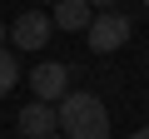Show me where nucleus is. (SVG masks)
Returning <instances> with one entry per match:
<instances>
[{"label":"nucleus","mask_w":149,"mask_h":139,"mask_svg":"<svg viewBox=\"0 0 149 139\" xmlns=\"http://www.w3.org/2000/svg\"><path fill=\"white\" fill-rule=\"evenodd\" d=\"M129 139H149V124H144V129H134V134H129Z\"/></svg>","instance_id":"obj_10"},{"label":"nucleus","mask_w":149,"mask_h":139,"mask_svg":"<svg viewBox=\"0 0 149 139\" xmlns=\"http://www.w3.org/2000/svg\"><path fill=\"white\" fill-rule=\"evenodd\" d=\"M15 129H20L25 139H50V134L60 129V124H55V104H40V99H30V104L20 109Z\"/></svg>","instance_id":"obj_5"},{"label":"nucleus","mask_w":149,"mask_h":139,"mask_svg":"<svg viewBox=\"0 0 149 139\" xmlns=\"http://www.w3.org/2000/svg\"><path fill=\"white\" fill-rule=\"evenodd\" d=\"M15 85H20V60H10V50H0V99H10Z\"/></svg>","instance_id":"obj_7"},{"label":"nucleus","mask_w":149,"mask_h":139,"mask_svg":"<svg viewBox=\"0 0 149 139\" xmlns=\"http://www.w3.org/2000/svg\"><path fill=\"white\" fill-rule=\"evenodd\" d=\"M50 30H55V20H50L45 10H20V15L10 20V45H15V50H45Z\"/></svg>","instance_id":"obj_4"},{"label":"nucleus","mask_w":149,"mask_h":139,"mask_svg":"<svg viewBox=\"0 0 149 139\" xmlns=\"http://www.w3.org/2000/svg\"><path fill=\"white\" fill-rule=\"evenodd\" d=\"M50 139H65V134H60V129H55V134H50Z\"/></svg>","instance_id":"obj_11"},{"label":"nucleus","mask_w":149,"mask_h":139,"mask_svg":"<svg viewBox=\"0 0 149 139\" xmlns=\"http://www.w3.org/2000/svg\"><path fill=\"white\" fill-rule=\"evenodd\" d=\"M55 124L65 139H109V109L100 95L90 90H74L55 104Z\"/></svg>","instance_id":"obj_1"},{"label":"nucleus","mask_w":149,"mask_h":139,"mask_svg":"<svg viewBox=\"0 0 149 139\" xmlns=\"http://www.w3.org/2000/svg\"><path fill=\"white\" fill-rule=\"evenodd\" d=\"M5 35H10V25H5V20H0V50H5Z\"/></svg>","instance_id":"obj_9"},{"label":"nucleus","mask_w":149,"mask_h":139,"mask_svg":"<svg viewBox=\"0 0 149 139\" xmlns=\"http://www.w3.org/2000/svg\"><path fill=\"white\" fill-rule=\"evenodd\" d=\"M50 20H55V30H90V20H95V10L85 5V0H55V10H50Z\"/></svg>","instance_id":"obj_6"},{"label":"nucleus","mask_w":149,"mask_h":139,"mask_svg":"<svg viewBox=\"0 0 149 139\" xmlns=\"http://www.w3.org/2000/svg\"><path fill=\"white\" fill-rule=\"evenodd\" d=\"M30 90H35L40 104L65 99V95H70V65H65V60H40V65L30 70Z\"/></svg>","instance_id":"obj_3"},{"label":"nucleus","mask_w":149,"mask_h":139,"mask_svg":"<svg viewBox=\"0 0 149 139\" xmlns=\"http://www.w3.org/2000/svg\"><path fill=\"white\" fill-rule=\"evenodd\" d=\"M85 5H90V10H114L119 0H85Z\"/></svg>","instance_id":"obj_8"},{"label":"nucleus","mask_w":149,"mask_h":139,"mask_svg":"<svg viewBox=\"0 0 149 139\" xmlns=\"http://www.w3.org/2000/svg\"><path fill=\"white\" fill-rule=\"evenodd\" d=\"M144 10H149V0H144Z\"/></svg>","instance_id":"obj_12"},{"label":"nucleus","mask_w":149,"mask_h":139,"mask_svg":"<svg viewBox=\"0 0 149 139\" xmlns=\"http://www.w3.org/2000/svg\"><path fill=\"white\" fill-rule=\"evenodd\" d=\"M90 50L95 55H114L119 45H129V15H119V10H104V15H95L90 20Z\"/></svg>","instance_id":"obj_2"}]
</instances>
